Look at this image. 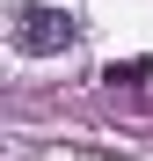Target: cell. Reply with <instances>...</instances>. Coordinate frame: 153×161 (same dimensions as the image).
<instances>
[{
    "label": "cell",
    "mask_w": 153,
    "mask_h": 161,
    "mask_svg": "<svg viewBox=\"0 0 153 161\" xmlns=\"http://www.w3.org/2000/svg\"><path fill=\"white\" fill-rule=\"evenodd\" d=\"M8 44H15V51H29V59H59V51L80 44V15L44 8V0H22V8L8 15Z\"/></svg>",
    "instance_id": "6da1fadb"
},
{
    "label": "cell",
    "mask_w": 153,
    "mask_h": 161,
    "mask_svg": "<svg viewBox=\"0 0 153 161\" xmlns=\"http://www.w3.org/2000/svg\"><path fill=\"white\" fill-rule=\"evenodd\" d=\"M146 73H153V59H124V66H110L102 80H110V88H146Z\"/></svg>",
    "instance_id": "7a4b0ae2"
}]
</instances>
